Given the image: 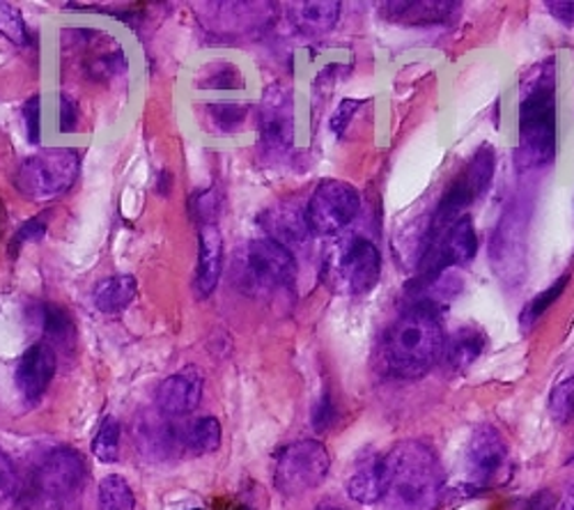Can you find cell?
<instances>
[{"label": "cell", "mask_w": 574, "mask_h": 510, "mask_svg": "<svg viewBox=\"0 0 574 510\" xmlns=\"http://www.w3.org/2000/svg\"><path fill=\"white\" fill-rule=\"evenodd\" d=\"M42 324L48 339H54L56 343L65 345L67 350L74 347L76 343V324L71 315L56 303H44L42 306Z\"/></svg>", "instance_id": "4316f807"}, {"label": "cell", "mask_w": 574, "mask_h": 510, "mask_svg": "<svg viewBox=\"0 0 574 510\" xmlns=\"http://www.w3.org/2000/svg\"><path fill=\"white\" fill-rule=\"evenodd\" d=\"M223 269V237L217 223H205L198 231V269L196 292L200 299L210 297L221 278Z\"/></svg>", "instance_id": "ac0fdd59"}, {"label": "cell", "mask_w": 574, "mask_h": 510, "mask_svg": "<svg viewBox=\"0 0 574 510\" xmlns=\"http://www.w3.org/2000/svg\"><path fill=\"white\" fill-rule=\"evenodd\" d=\"M485 347H487L485 331L474 324H468V326H460L455 334L446 341V350H443V354H446L449 364L455 370H466L468 366L481 359Z\"/></svg>", "instance_id": "7402d4cb"}, {"label": "cell", "mask_w": 574, "mask_h": 510, "mask_svg": "<svg viewBox=\"0 0 574 510\" xmlns=\"http://www.w3.org/2000/svg\"><path fill=\"white\" fill-rule=\"evenodd\" d=\"M318 510H345V508H338V506H329V503H327V506H320Z\"/></svg>", "instance_id": "ee69618b"}, {"label": "cell", "mask_w": 574, "mask_h": 510, "mask_svg": "<svg viewBox=\"0 0 574 510\" xmlns=\"http://www.w3.org/2000/svg\"><path fill=\"white\" fill-rule=\"evenodd\" d=\"M56 370H58L56 350L42 341L31 345L23 352V356L16 364L14 381L19 393L29 402H37L51 387V381H54Z\"/></svg>", "instance_id": "9a60e30c"}, {"label": "cell", "mask_w": 574, "mask_h": 510, "mask_svg": "<svg viewBox=\"0 0 574 510\" xmlns=\"http://www.w3.org/2000/svg\"><path fill=\"white\" fill-rule=\"evenodd\" d=\"M92 453L99 463H115L120 455V421L115 417H107L101 421L97 435L92 440Z\"/></svg>", "instance_id": "f546056e"}, {"label": "cell", "mask_w": 574, "mask_h": 510, "mask_svg": "<svg viewBox=\"0 0 574 510\" xmlns=\"http://www.w3.org/2000/svg\"><path fill=\"white\" fill-rule=\"evenodd\" d=\"M494 168H497L494 149L489 145L478 147L472 162L466 164V168L455 177L449 191L439 200V208L432 217L430 235H443L455 221L466 217V210L489 189Z\"/></svg>", "instance_id": "8992f818"}, {"label": "cell", "mask_w": 574, "mask_h": 510, "mask_svg": "<svg viewBox=\"0 0 574 510\" xmlns=\"http://www.w3.org/2000/svg\"><path fill=\"white\" fill-rule=\"evenodd\" d=\"M547 5V10L552 12V16L554 19H559L561 23H565V25H574V3L572 0H559V3H544Z\"/></svg>", "instance_id": "ab89813d"}, {"label": "cell", "mask_w": 574, "mask_h": 510, "mask_svg": "<svg viewBox=\"0 0 574 510\" xmlns=\"http://www.w3.org/2000/svg\"><path fill=\"white\" fill-rule=\"evenodd\" d=\"M19 490V474L8 453L0 451V506L8 503Z\"/></svg>", "instance_id": "836d02e7"}, {"label": "cell", "mask_w": 574, "mask_h": 510, "mask_svg": "<svg viewBox=\"0 0 574 510\" xmlns=\"http://www.w3.org/2000/svg\"><path fill=\"white\" fill-rule=\"evenodd\" d=\"M460 3L453 0H409V3H384L382 14L384 19L402 23V25H434L449 23Z\"/></svg>", "instance_id": "d6986e66"}, {"label": "cell", "mask_w": 574, "mask_h": 510, "mask_svg": "<svg viewBox=\"0 0 574 510\" xmlns=\"http://www.w3.org/2000/svg\"><path fill=\"white\" fill-rule=\"evenodd\" d=\"M191 510H202V508H191Z\"/></svg>", "instance_id": "bcb514c9"}, {"label": "cell", "mask_w": 574, "mask_h": 510, "mask_svg": "<svg viewBox=\"0 0 574 510\" xmlns=\"http://www.w3.org/2000/svg\"><path fill=\"white\" fill-rule=\"evenodd\" d=\"M51 210H46V212H42V214H35L33 219H29L25 221L19 231H16V235H14V244H12V251H16L21 244H29V242H37V240H42L44 235H46V228H48V223H51Z\"/></svg>", "instance_id": "d6a6232c"}, {"label": "cell", "mask_w": 574, "mask_h": 510, "mask_svg": "<svg viewBox=\"0 0 574 510\" xmlns=\"http://www.w3.org/2000/svg\"><path fill=\"white\" fill-rule=\"evenodd\" d=\"M88 467L81 453L71 448H58L48 453L35 474V495L56 510H67L76 503L86 488Z\"/></svg>", "instance_id": "30bf717a"}, {"label": "cell", "mask_w": 574, "mask_h": 510, "mask_svg": "<svg viewBox=\"0 0 574 510\" xmlns=\"http://www.w3.org/2000/svg\"><path fill=\"white\" fill-rule=\"evenodd\" d=\"M561 510H574V486L565 492V497L561 501Z\"/></svg>", "instance_id": "7bdbcfd3"}, {"label": "cell", "mask_w": 574, "mask_h": 510, "mask_svg": "<svg viewBox=\"0 0 574 510\" xmlns=\"http://www.w3.org/2000/svg\"><path fill=\"white\" fill-rule=\"evenodd\" d=\"M221 446V423L214 417H200L181 430V448L191 455H210Z\"/></svg>", "instance_id": "cb8c5ba5"}, {"label": "cell", "mask_w": 574, "mask_h": 510, "mask_svg": "<svg viewBox=\"0 0 574 510\" xmlns=\"http://www.w3.org/2000/svg\"><path fill=\"white\" fill-rule=\"evenodd\" d=\"M322 284L333 295H368L382 278V253L363 235H341L324 246Z\"/></svg>", "instance_id": "277c9868"}, {"label": "cell", "mask_w": 574, "mask_h": 510, "mask_svg": "<svg viewBox=\"0 0 574 510\" xmlns=\"http://www.w3.org/2000/svg\"><path fill=\"white\" fill-rule=\"evenodd\" d=\"M191 214L194 219L205 225V223H217V198H214V191H202V193H196L191 198Z\"/></svg>", "instance_id": "e575fe53"}, {"label": "cell", "mask_w": 574, "mask_h": 510, "mask_svg": "<svg viewBox=\"0 0 574 510\" xmlns=\"http://www.w3.org/2000/svg\"><path fill=\"white\" fill-rule=\"evenodd\" d=\"M333 423H335V404H333L331 396L324 393V396L318 400L316 410H312V428H316L318 432H324V430H329Z\"/></svg>", "instance_id": "74e56055"}, {"label": "cell", "mask_w": 574, "mask_h": 510, "mask_svg": "<svg viewBox=\"0 0 574 510\" xmlns=\"http://www.w3.org/2000/svg\"><path fill=\"white\" fill-rule=\"evenodd\" d=\"M489 258L492 267L497 271L501 280L508 286L517 284L525 274V258H527V214L521 212L519 206L510 208L499 225L494 231L492 244H489Z\"/></svg>", "instance_id": "7c38bea8"}, {"label": "cell", "mask_w": 574, "mask_h": 510, "mask_svg": "<svg viewBox=\"0 0 574 510\" xmlns=\"http://www.w3.org/2000/svg\"><path fill=\"white\" fill-rule=\"evenodd\" d=\"M287 16L301 35L322 37L341 21V3H335V0H301V3L287 5Z\"/></svg>", "instance_id": "ffe728a7"}, {"label": "cell", "mask_w": 574, "mask_h": 510, "mask_svg": "<svg viewBox=\"0 0 574 510\" xmlns=\"http://www.w3.org/2000/svg\"><path fill=\"white\" fill-rule=\"evenodd\" d=\"M139 295V280L129 274L122 276H111L107 280L95 288V306L97 311L107 313V315H115L129 309Z\"/></svg>", "instance_id": "603a6c76"}, {"label": "cell", "mask_w": 574, "mask_h": 510, "mask_svg": "<svg viewBox=\"0 0 574 510\" xmlns=\"http://www.w3.org/2000/svg\"><path fill=\"white\" fill-rule=\"evenodd\" d=\"M5 225H8V208L3 198H0V240H3V233H5Z\"/></svg>", "instance_id": "b9f144b4"}, {"label": "cell", "mask_w": 574, "mask_h": 510, "mask_svg": "<svg viewBox=\"0 0 574 510\" xmlns=\"http://www.w3.org/2000/svg\"><path fill=\"white\" fill-rule=\"evenodd\" d=\"M527 510H556V497L550 490H540L529 499Z\"/></svg>", "instance_id": "60d3db41"}, {"label": "cell", "mask_w": 574, "mask_h": 510, "mask_svg": "<svg viewBox=\"0 0 574 510\" xmlns=\"http://www.w3.org/2000/svg\"><path fill=\"white\" fill-rule=\"evenodd\" d=\"M0 35L8 37L14 44H29V31H25V21L21 16V12L10 5V3H0Z\"/></svg>", "instance_id": "1f68e13d"}, {"label": "cell", "mask_w": 574, "mask_h": 510, "mask_svg": "<svg viewBox=\"0 0 574 510\" xmlns=\"http://www.w3.org/2000/svg\"><path fill=\"white\" fill-rule=\"evenodd\" d=\"M78 130V107L69 95H60V132L71 134Z\"/></svg>", "instance_id": "f35d334b"}, {"label": "cell", "mask_w": 574, "mask_h": 510, "mask_svg": "<svg viewBox=\"0 0 574 510\" xmlns=\"http://www.w3.org/2000/svg\"><path fill=\"white\" fill-rule=\"evenodd\" d=\"M251 113L249 104H207L205 107V126H210L217 134L240 132Z\"/></svg>", "instance_id": "484cf974"}, {"label": "cell", "mask_w": 574, "mask_h": 510, "mask_svg": "<svg viewBox=\"0 0 574 510\" xmlns=\"http://www.w3.org/2000/svg\"><path fill=\"white\" fill-rule=\"evenodd\" d=\"M242 286L246 290H287L295 286L297 260L295 253L276 244L269 237H260L249 242L242 271Z\"/></svg>", "instance_id": "9c48e42d"}, {"label": "cell", "mask_w": 574, "mask_h": 510, "mask_svg": "<svg viewBox=\"0 0 574 510\" xmlns=\"http://www.w3.org/2000/svg\"><path fill=\"white\" fill-rule=\"evenodd\" d=\"M207 14H200L205 29L221 37H240L267 29L272 19V5L260 3H207L200 5Z\"/></svg>", "instance_id": "5bb4252c"}, {"label": "cell", "mask_w": 574, "mask_h": 510, "mask_svg": "<svg viewBox=\"0 0 574 510\" xmlns=\"http://www.w3.org/2000/svg\"><path fill=\"white\" fill-rule=\"evenodd\" d=\"M81 175V157L71 147H51L23 159L14 175L16 191L33 202L67 196Z\"/></svg>", "instance_id": "5b68a950"}, {"label": "cell", "mask_w": 574, "mask_h": 510, "mask_svg": "<svg viewBox=\"0 0 574 510\" xmlns=\"http://www.w3.org/2000/svg\"><path fill=\"white\" fill-rule=\"evenodd\" d=\"M244 74L232 63H212L202 67L198 76V86L202 90H240L244 88Z\"/></svg>", "instance_id": "83f0119b"}, {"label": "cell", "mask_w": 574, "mask_h": 510, "mask_svg": "<svg viewBox=\"0 0 574 510\" xmlns=\"http://www.w3.org/2000/svg\"><path fill=\"white\" fill-rule=\"evenodd\" d=\"M446 350L441 326V309L430 301H416L407 309L384 339V359L396 377H423Z\"/></svg>", "instance_id": "7a4b0ae2"}, {"label": "cell", "mask_w": 574, "mask_h": 510, "mask_svg": "<svg viewBox=\"0 0 574 510\" xmlns=\"http://www.w3.org/2000/svg\"><path fill=\"white\" fill-rule=\"evenodd\" d=\"M295 111L290 90L274 86L260 104V143L267 155H283L292 147Z\"/></svg>", "instance_id": "4fadbf2b"}, {"label": "cell", "mask_w": 574, "mask_h": 510, "mask_svg": "<svg viewBox=\"0 0 574 510\" xmlns=\"http://www.w3.org/2000/svg\"><path fill=\"white\" fill-rule=\"evenodd\" d=\"M466 486L483 492L510 478V453L501 432L494 425H481L464 451Z\"/></svg>", "instance_id": "ba28073f"}, {"label": "cell", "mask_w": 574, "mask_h": 510, "mask_svg": "<svg viewBox=\"0 0 574 510\" xmlns=\"http://www.w3.org/2000/svg\"><path fill=\"white\" fill-rule=\"evenodd\" d=\"M331 467L329 451L318 440L287 444L276 455L274 486L285 497H299L324 483Z\"/></svg>", "instance_id": "52a82bcc"}, {"label": "cell", "mask_w": 574, "mask_h": 510, "mask_svg": "<svg viewBox=\"0 0 574 510\" xmlns=\"http://www.w3.org/2000/svg\"><path fill=\"white\" fill-rule=\"evenodd\" d=\"M443 495L446 474L426 442L405 440L384 455L386 510H439Z\"/></svg>", "instance_id": "6da1fadb"}, {"label": "cell", "mask_w": 574, "mask_h": 510, "mask_svg": "<svg viewBox=\"0 0 574 510\" xmlns=\"http://www.w3.org/2000/svg\"><path fill=\"white\" fill-rule=\"evenodd\" d=\"M567 284H570V274H563L556 284H552L550 288L547 290H542L540 295H536L525 309H521V313H519V324L525 326V329H531L544 313H547V309H550V306L563 295V290L567 288Z\"/></svg>", "instance_id": "f1b7e54d"}, {"label": "cell", "mask_w": 574, "mask_h": 510, "mask_svg": "<svg viewBox=\"0 0 574 510\" xmlns=\"http://www.w3.org/2000/svg\"><path fill=\"white\" fill-rule=\"evenodd\" d=\"M97 510H136L132 486L118 474L101 478L97 490Z\"/></svg>", "instance_id": "d4e9b609"}, {"label": "cell", "mask_w": 574, "mask_h": 510, "mask_svg": "<svg viewBox=\"0 0 574 510\" xmlns=\"http://www.w3.org/2000/svg\"><path fill=\"white\" fill-rule=\"evenodd\" d=\"M567 465H574V451H572V455H570V461H567Z\"/></svg>", "instance_id": "f6af8a7d"}, {"label": "cell", "mask_w": 574, "mask_h": 510, "mask_svg": "<svg viewBox=\"0 0 574 510\" xmlns=\"http://www.w3.org/2000/svg\"><path fill=\"white\" fill-rule=\"evenodd\" d=\"M556 74L550 60L521 90L517 166H550L556 159Z\"/></svg>", "instance_id": "3957f363"}, {"label": "cell", "mask_w": 574, "mask_h": 510, "mask_svg": "<svg viewBox=\"0 0 574 510\" xmlns=\"http://www.w3.org/2000/svg\"><path fill=\"white\" fill-rule=\"evenodd\" d=\"M40 104H42L40 95H33L29 101H25V107H23V120H25V126H29V141L33 145H37L40 138H42V124H40L42 107Z\"/></svg>", "instance_id": "d590c367"}, {"label": "cell", "mask_w": 574, "mask_h": 510, "mask_svg": "<svg viewBox=\"0 0 574 510\" xmlns=\"http://www.w3.org/2000/svg\"><path fill=\"white\" fill-rule=\"evenodd\" d=\"M550 414L556 423L565 425L574 419V379H565L550 396Z\"/></svg>", "instance_id": "4dcf8cb0"}, {"label": "cell", "mask_w": 574, "mask_h": 510, "mask_svg": "<svg viewBox=\"0 0 574 510\" xmlns=\"http://www.w3.org/2000/svg\"><path fill=\"white\" fill-rule=\"evenodd\" d=\"M347 495L363 506L384 499V455L373 453L361 457L347 480Z\"/></svg>", "instance_id": "44dd1931"}, {"label": "cell", "mask_w": 574, "mask_h": 510, "mask_svg": "<svg viewBox=\"0 0 574 510\" xmlns=\"http://www.w3.org/2000/svg\"><path fill=\"white\" fill-rule=\"evenodd\" d=\"M361 104H363L361 99H345L343 104L335 109V113H333V118H331V132H333L335 136H341V134L347 130V124L352 122V118L356 115V111L361 109Z\"/></svg>", "instance_id": "8d00e7d4"}, {"label": "cell", "mask_w": 574, "mask_h": 510, "mask_svg": "<svg viewBox=\"0 0 574 510\" xmlns=\"http://www.w3.org/2000/svg\"><path fill=\"white\" fill-rule=\"evenodd\" d=\"M361 210L358 191L343 180H324L312 191L306 206V221L312 235H341Z\"/></svg>", "instance_id": "8fae6325"}, {"label": "cell", "mask_w": 574, "mask_h": 510, "mask_svg": "<svg viewBox=\"0 0 574 510\" xmlns=\"http://www.w3.org/2000/svg\"><path fill=\"white\" fill-rule=\"evenodd\" d=\"M260 223H263L267 233L265 237L274 240L276 244L285 246L292 253L297 248H303L308 237L312 235L306 221V212L290 206V202H278V206L269 208L263 217H260Z\"/></svg>", "instance_id": "e0dca14e"}, {"label": "cell", "mask_w": 574, "mask_h": 510, "mask_svg": "<svg viewBox=\"0 0 574 510\" xmlns=\"http://www.w3.org/2000/svg\"><path fill=\"white\" fill-rule=\"evenodd\" d=\"M202 400V375L196 368H185L166 377L156 389V407L168 419L191 414Z\"/></svg>", "instance_id": "2e32d148"}]
</instances>
